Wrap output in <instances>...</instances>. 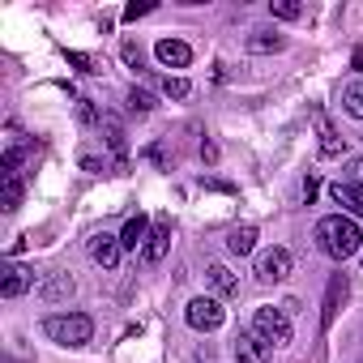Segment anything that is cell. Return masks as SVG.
Listing matches in <instances>:
<instances>
[{
    "label": "cell",
    "instance_id": "4dcf8cb0",
    "mask_svg": "<svg viewBox=\"0 0 363 363\" xmlns=\"http://www.w3.org/2000/svg\"><path fill=\"white\" fill-rule=\"evenodd\" d=\"M120 56H124L133 69H141V52H137V43H124V48H120Z\"/></svg>",
    "mask_w": 363,
    "mask_h": 363
},
{
    "label": "cell",
    "instance_id": "1f68e13d",
    "mask_svg": "<svg viewBox=\"0 0 363 363\" xmlns=\"http://www.w3.org/2000/svg\"><path fill=\"white\" fill-rule=\"evenodd\" d=\"M316 189H320V179H316V175H308V179H303V197L312 201V197H316Z\"/></svg>",
    "mask_w": 363,
    "mask_h": 363
},
{
    "label": "cell",
    "instance_id": "cb8c5ba5",
    "mask_svg": "<svg viewBox=\"0 0 363 363\" xmlns=\"http://www.w3.org/2000/svg\"><path fill=\"white\" fill-rule=\"evenodd\" d=\"M22 206V179L13 175V179H5V214H13Z\"/></svg>",
    "mask_w": 363,
    "mask_h": 363
},
{
    "label": "cell",
    "instance_id": "9c48e42d",
    "mask_svg": "<svg viewBox=\"0 0 363 363\" xmlns=\"http://www.w3.org/2000/svg\"><path fill=\"white\" fill-rule=\"evenodd\" d=\"M120 252H124L120 235H107V231H103V235H94V240H90V257H94L103 269H116V265H120Z\"/></svg>",
    "mask_w": 363,
    "mask_h": 363
},
{
    "label": "cell",
    "instance_id": "f1b7e54d",
    "mask_svg": "<svg viewBox=\"0 0 363 363\" xmlns=\"http://www.w3.org/2000/svg\"><path fill=\"white\" fill-rule=\"evenodd\" d=\"M69 65H77L82 73H99V69H94V60H90V56H82V52H69Z\"/></svg>",
    "mask_w": 363,
    "mask_h": 363
},
{
    "label": "cell",
    "instance_id": "4316f807",
    "mask_svg": "<svg viewBox=\"0 0 363 363\" xmlns=\"http://www.w3.org/2000/svg\"><path fill=\"white\" fill-rule=\"evenodd\" d=\"M77 116H82V124H103V116L94 111V103H90V99H82V107H77Z\"/></svg>",
    "mask_w": 363,
    "mask_h": 363
},
{
    "label": "cell",
    "instance_id": "ac0fdd59",
    "mask_svg": "<svg viewBox=\"0 0 363 363\" xmlns=\"http://www.w3.org/2000/svg\"><path fill=\"white\" fill-rule=\"evenodd\" d=\"M342 111H346L350 120H363V77L342 86Z\"/></svg>",
    "mask_w": 363,
    "mask_h": 363
},
{
    "label": "cell",
    "instance_id": "44dd1931",
    "mask_svg": "<svg viewBox=\"0 0 363 363\" xmlns=\"http://www.w3.org/2000/svg\"><path fill=\"white\" fill-rule=\"evenodd\" d=\"M269 13L282 18V22H299L303 18V5H299V0H269Z\"/></svg>",
    "mask_w": 363,
    "mask_h": 363
},
{
    "label": "cell",
    "instance_id": "5b68a950",
    "mask_svg": "<svg viewBox=\"0 0 363 363\" xmlns=\"http://www.w3.org/2000/svg\"><path fill=\"white\" fill-rule=\"evenodd\" d=\"M291 252L286 248H265L261 257H257V278L261 282H286L291 278Z\"/></svg>",
    "mask_w": 363,
    "mask_h": 363
},
{
    "label": "cell",
    "instance_id": "f546056e",
    "mask_svg": "<svg viewBox=\"0 0 363 363\" xmlns=\"http://www.w3.org/2000/svg\"><path fill=\"white\" fill-rule=\"evenodd\" d=\"M145 13H154V5H128V9H124V22H137V18H145Z\"/></svg>",
    "mask_w": 363,
    "mask_h": 363
},
{
    "label": "cell",
    "instance_id": "3957f363",
    "mask_svg": "<svg viewBox=\"0 0 363 363\" xmlns=\"http://www.w3.org/2000/svg\"><path fill=\"white\" fill-rule=\"evenodd\" d=\"M252 333L269 346H286L291 342V316L282 308H257L252 312Z\"/></svg>",
    "mask_w": 363,
    "mask_h": 363
},
{
    "label": "cell",
    "instance_id": "7c38bea8",
    "mask_svg": "<svg viewBox=\"0 0 363 363\" xmlns=\"http://www.w3.org/2000/svg\"><path fill=\"white\" fill-rule=\"evenodd\" d=\"M329 197L346 210V214H354V218H363V189H354V184H342V179H337V184L329 189Z\"/></svg>",
    "mask_w": 363,
    "mask_h": 363
},
{
    "label": "cell",
    "instance_id": "9a60e30c",
    "mask_svg": "<svg viewBox=\"0 0 363 363\" xmlns=\"http://www.w3.org/2000/svg\"><path fill=\"white\" fill-rule=\"evenodd\" d=\"M316 124H320V158H342L346 154V141L337 137V128L325 116H316Z\"/></svg>",
    "mask_w": 363,
    "mask_h": 363
},
{
    "label": "cell",
    "instance_id": "836d02e7",
    "mask_svg": "<svg viewBox=\"0 0 363 363\" xmlns=\"http://www.w3.org/2000/svg\"><path fill=\"white\" fill-rule=\"evenodd\" d=\"M201 158H206V162H214V158H218V150H214L210 141H201Z\"/></svg>",
    "mask_w": 363,
    "mask_h": 363
},
{
    "label": "cell",
    "instance_id": "484cf974",
    "mask_svg": "<svg viewBox=\"0 0 363 363\" xmlns=\"http://www.w3.org/2000/svg\"><path fill=\"white\" fill-rule=\"evenodd\" d=\"M77 162H82V171H107V162H103L99 154H90V150H82V154H77Z\"/></svg>",
    "mask_w": 363,
    "mask_h": 363
},
{
    "label": "cell",
    "instance_id": "30bf717a",
    "mask_svg": "<svg viewBox=\"0 0 363 363\" xmlns=\"http://www.w3.org/2000/svg\"><path fill=\"white\" fill-rule=\"evenodd\" d=\"M342 299H346V278H342V274H333V278H329V291H325V308H320V329H329V325H333V316H337Z\"/></svg>",
    "mask_w": 363,
    "mask_h": 363
},
{
    "label": "cell",
    "instance_id": "ba28073f",
    "mask_svg": "<svg viewBox=\"0 0 363 363\" xmlns=\"http://www.w3.org/2000/svg\"><path fill=\"white\" fill-rule=\"evenodd\" d=\"M269 350H274V346H269V342H261L252 329L235 337V363H269Z\"/></svg>",
    "mask_w": 363,
    "mask_h": 363
},
{
    "label": "cell",
    "instance_id": "4fadbf2b",
    "mask_svg": "<svg viewBox=\"0 0 363 363\" xmlns=\"http://www.w3.org/2000/svg\"><path fill=\"white\" fill-rule=\"evenodd\" d=\"M99 133H103V141H107V150H111L116 158H124V150H128V141H124V120H120V116H103V124H99Z\"/></svg>",
    "mask_w": 363,
    "mask_h": 363
},
{
    "label": "cell",
    "instance_id": "6da1fadb",
    "mask_svg": "<svg viewBox=\"0 0 363 363\" xmlns=\"http://www.w3.org/2000/svg\"><path fill=\"white\" fill-rule=\"evenodd\" d=\"M312 235H316V248H320L325 257H333V261H346V257H354V252L363 248L359 223L346 218V214H329V218H320Z\"/></svg>",
    "mask_w": 363,
    "mask_h": 363
},
{
    "label": "cell",
    "instance_id": "d6a6232c",
    "mask_svg": "<svg viewBox=\"0 0 363 363\" xmlns=\"http://www.w3.org/2000/svg\"><path fill=\"white\" fill-rule=\"evenodd\" d=\"M350 69H354V73L363 77V48H354V56H350Z\"/></svg>",
    "mask_w": 363,
    "mask_h": 363
},
{
    "label": "cell",
    "instance_id": "52a82bcc",
    "mask_svg": "<svg viewBox=\"0 0 363 363\" xmlns=\"http://www.w3.org/2000/svg\"><path fill=\"white\" fill-rule=\"evenodd\" d=\"M154 56H158L162 69H189V65H193V48H189L184 39H158Z\"/></svg>",
    "mask_w": 363,
    "mask_h": 363
},
{
    "label": "cell",
    "instance_id": "7402d4cb",
    "mask_svg": "<svg viewBox=\"0 0 363 363\" xmlns=\"http://www.w3.org/2000/svg\"><path fill=\"white\" fill-rule=\"evenodd\" d=\"M162 94H167V99H189L193 86H189L184 77H171V73H167V77H162Z\"/></svg>",
    "mask_w": 363,
    "mask_h": 363
},
{
    "label": "cell",
    "instance_id": "8992f818",
    "mask_svg": "<svg viewBox=\"0 0 363 363\" xmlns=\"http://www.w3.org/2000/svg\"><path fill=\"white\" fill-rule=\"evenodd\" d=\"M167 248H171V218H154V231L141 248V265H158L167 257Z\"/></svg>",
    "mask_w": 363,
    "mask_h": 363
},
{
    "label": "cell",
    "instance_id": "2e32d148",
    "mask_svg": "<svg viewBox=\"0 0 363 363\" xmlns=\"http://www.w3.org/2000/svg\"><path fill=\"white\" fill-rule=\"evenodd\" d=\"M206 274H210V282H214V291H218L223 299H231V295H240V278H235V274H231L227 265H210Z\"/></svg>",
    "mask_w": 363,
    "mask_h": 363
},
{
    "label": "cell",
    "instance_id": "83f0119b",
    "mask_svg": "<svg viewBox=\"0 0 363 363\" xmlns=\"http://www.w3.org/2000/svg\"><path fill=\"white\" fill-rule=\"evenodd\" d=\"M350 179H346V184H354V189H363V158H350Z\"/></svg>",
    "mask_w": 363,
    "mask_h": 363
},
{
    "label": "cell",
    "instance_id": "d4e9b609",
    "mask_svg": "<svg viewBox=\"0 0 363 363\" xmlns=\"http://www.w3.org/2000/svg\"><path fill=\"white\" fill-rule=\"evenodd\" d=\"M128 107L145 116V111H154V94H150V90H137V86H133V90H128Z\"/></svg>",
    "mask_w": 363,
    "mask_h": 363
},
{
    "label": "cell",
    "instance_id": "7a4b0ae2",
    "mask_svg": "<svg viewBox=\"0 0 363 363\" xmlns=\"http://www.w3.org/2000/svg\"><path fill=\"white\" fill-rule=\"evenodd\" d=\"M43 333L60 346H86L94 337V320L82 316V312H56V316L43 320Z\"/></svg>",
    "mask_w": 363,
    "mask_h": 363
},
{
    "label": "cell",
    "instance_id": "8fae6325",
    "mask_svg": "<svg viewBox=\"0 0 363 363\" xmlns=\"http://www.w3.org/2000/svg\"><path fill=\"white\" fill-rule=\"evenodd\" d=\"M150 231H154V223H150L145 214H133V218L124 223V231H120V244H124V248H145Z\"/></svg>",
    "mask_w": 363,
    "mask_h": 363
},
{
    "label": "cell",
    "instance_id": "5bb4252c",
    "mask_svg": "<svg viewBox=\"0 0 363 363\" xmlns=\"http://www.w3.org/2000/svg\"><path fill=\"white\" fill-rule=\"evenodd\" d=\"M30 269H22V265H9L5 269V282H0V295H5V299H18L22 291H30Z\"/></svg>",
    "mask_w": 363,
    "mask_h": 363
},
{
    "label": "cell",
    "instance_id": "603a6c76",
    "mask_svg": "<svg viewBox=\"0 0 363 363\" xmlns=\"http://www.w3.org/2000/svg\"><path fill=\"white\" fill-rule=\"evenodd\" d=\"M22 158H26V145H9V150H5V162H0V167H5V179H13V175H18Z\"/></svg>",
    "mask_w": 363,
    "mask_h": 363
},
{
    "label": "cell",
    "instance_id": "e0dca14e",
    "mask_svg": "<svg viewBox=\"0 0 363 363\" xmlns=\"http://www.w3.org/2000/svg\"><path fill=\"white\" fill-rule=\"evenodd\" d=\"M73 291H77V286H73V278H69V274H56V278H48V282L39 286V295H43L48 303H60V299H69Z\"/></svg>",
    "mask_w": 363,
    "mask_h": 363
},
{
    "label": "cell",
    "instance_id": "d6986e66",
    "mask_svg": "<svg viewBox=\"0 0 363 363\" xmlns=\"http://www.w3.org/2000/svg\"><path fill=\"white\" fill-rule=\"evenodd\" d=\"M227 248H231L235 257H248V252L257 248V227H235V231L227 235Z\"/></svg>",
    "mask_w": 363,
    "mask_h": 363
},
{
    "label": "cell",
    "instance_id": "277c9868",
    "mask_svg": "<svg viewBox=\"0 0 363 363\" xmlns=\"http://www.w3.org/2000/svg\"><path fill=\"white\" fill-rule=\"evenodd\" d=\"M184 320H189L193 329H201V333H214V329L227 320V308H223L214 295H197V299L184 308Z\"/></svg>",
    "mask_w": 363,
    "mask_h": 363
},
{
    "label": "cell",
    "instance_id": "ffe728a7",
    "mask_svg": "<svg viewBox=\"0 0 363 363\" xmlns=\"http://www.w3.org/2000/svg\"><path fill=\"white\" fill-rule=\"evenodd\" d=\"M248 52H282V35L278 30H252L248 35Z\"/></svg>",
    "mask_w": 363,
    "mask_h": 363
}]
</instances>
